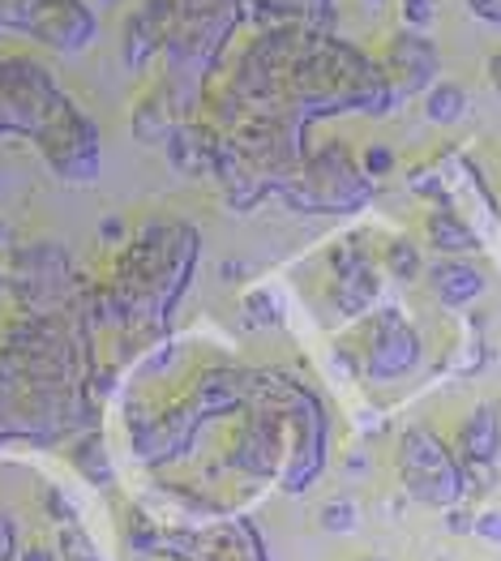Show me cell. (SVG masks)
<instances>
[{
  "label": "cell",
  "instance_id": "cell-1",
  "mask_svg": "<svg viewBox=\"0 0 501 561\" xmlns=\"http://www.w3.org/2000/svg\"><path fill=\"white\" fill-rule=\"evenodd\" d=\"M395 471H399V484L408 489L420 506H433V511H451L463 506L471 484H476V471L458 459V450L429 424H411L399 433L395 442Z\"/></svg>",
  "mask_w": 501,
  "mask_h": 561
},
{
  "label": "cell",
  "instance_id": "cell-7",
  "mask_svg": "<svg viewBox=\"0 0 501 561\" xmlns=\"http://www.w3.org/2000/svg\"><path fill=\"white\" fill-rule=\"evenodd\" d=\"M26 35L52 51H82L99 35V18L87 0H39Z\"/></svg>",
  "mask_w": 501,
  "mask_h": 561
},
{
  "label": "cell",
  "instance_id": "cell-9",
  "mask_svg": "<svg viewBox=\"0 0 501 561\" xmlns=\"http://www.w3.org/2000/svg\"><path fill=\"white\" fill-rule=\"evenodd\" d=\"M455 450L458 459L471 471H489L498 468L501 459V412L493 403H480L467 412V421L458 424L455 433Z\"/></svg>",
  "mask_w": 501,
  "mask_h": 561
},
{
  "label": "cell",
  "instance_id": "cell-27",
  "mask_svg": "<svg viewBox=\"0 0 501 561\" xmlns=\"http://www.w3.org/2000/svg\"><path fill=\"white\" fill-rule=\"evenodd\" d=\"M489 82H493V91L501 94V47L489 56Z\"/></svg>",
  "mask_w": 501,
  "mask_h": 561
},
{
  "label": "cell",
  "instance_id": "cell-3",
  "mask_svg": "<svg viewBox=\"0 0 501 561\" xmlns=\"http://www.w3.org/2000/svg\"><path fill=\"white\" fill-rule=\"evenodd\" d=\"M292 188H305V193L292 197L296 206H305V210H334V215H352V210H361L373 197V181L361 172V159H352L348 146H339V141L321 146L314 159H305L300 181H292Z\"/></svg>",
  "mask_w": 501,
  "mask_h": 561
},
{
  "label": "cell",
  "instance_id": "cell-21",
  "mask_svg": "<svg viewBox=\"0 0 501 561\" xmlns=\"http://www.w3.org/2000/svg\"><path fill=\"white\" fill-rule=\"evenodd\" d=\"M35 9H39V0H0V31H18V35H26Z\"/></svg>",
  "mask_w": 501,
  "mask_h": 561
},
{
  "label": "cell",
  "instance_id": "cell-11",
  "mask_svg": "<svg viewBox=\"0 0 501 561\" xmlns=\"http://www.w3.org/2000/svg\"><path fill=\"white\" fill-rule=\"evenodd\" d=\"M424 279H429V291H433V300L442 305V309H467V305H476L480 296H485V275L471 266V262H463V257H442V262H433L429 271H424Z\"/></svg>",
  "mask_w": 501,
  "mask_h": 561
},
{
  "label": "cell",
  "instance_id": "cell-4",
  "mask_svg": "<svg viewBox=\"0 0 501 561\" xmlns=\"http://www.w3.org/2000/svg\"><path fill=\"white\" fill-rule=\"evenodd\" d=\"M356 369L377 381V386H390V381H403L420 369L424 360V339L420 330L411 327L399 309H377L361 330V347H356Z\"/></svg>",
  "mask_w": 501,
  "mask_h": 561
},
{
  "label": "cell",
  "instance_id": "cell-13",
  "mask_svg": "<svg viewBox=\"0 0 501 561\" xmlns=\"http://www.w3.org/2000/svg\"><path fill=\"white\" fill-rule=\"evenodd\" d=\"M424 121H433V125H455L463 121V112H467V91L451 82V78H437L429 91H424Z\"/></svg>",
  "mask_w": 501,
  "mask_h": 561
},
{
  "label": "cell",
  "instance_id": "cell-10",
  "mask_svg": "<svg viewBox=\"0 0 501 561\" xmlns=\"http://www.w3.org/2000/svg\"><path fill=\"white\" fill-rule=\"evenodd\" d=\"M240 18L262 26H305L326 31L334 22V0H236Z\"/></svg>",
  "mask_w": 501,
  "mask_h": 561
},
{
  "label": "cell",
  "instance_id": "cell-15",
  "mask_svg": "<svg viewBox=\"0 0 501 561\" xmlns=\"http://www.w3.org/2000/svg\"><path fill=\"white\" fill-rule=\"evenodd\" d=\"M318 527L330 531V536H352V531L361 527V506H356V497H330V502H321Z\"/></svg>",
  "mask_w": 501,
  "mask_h": 561
},
{
  "label": "cell",
  "instance_id": "cell-17",
  "mask_svg": "<svg viewBox=\"0 0 501 561\" xmlns=\"http://www.w3.org/2000/svg\"><path fill=\"white\" fill-rule=\"evenodd\" d=\"M134 129L141 141H168L172 138V121H168V103L163 99H146L134 112Z\"/></svg>",
  "mask_w": 501,
  "mask_h": 561
},
{
  "label": "cell",
  "instance_id": "cell-26",
  "mask_svg": "<svg viewBox=\"0 0 501 561\" xmlns=\"http://www.w3.org/2000/svg\"><path fill=\"white\" fill-rule=\"evenodd\" d=\"M18 561H60V558L52 553V545H26V549L18 553Z\"/></svg>",
  "mask_w": 501,
  "mask_h": 561
},
{
  "label": "cell",
  "instance_id": "cell-29",
  "mask_svg": "<svg viewBox=\"0 0 501 561\" xmlns=\"http://www.w3.org/2000/svg\"><path fill=\"white\" fill-rule=\"evenodd\" d=\"M4 244H9V224L0 219V249H4Z\"/></svg>",
  "mask_w": 501,
  "mask_h": 561
},
{
  "label": "cell",
  "instance_id": "cell-19",
  "mask_svg": "<svg viewBox=\"0 0 501 561\" xmlns=\"http://www.w3.org/2000/svg\"><path fill=\"white\" fill-rule=\"evenodd\" d=\"M395 168H399V159H395V150H390V146L373 141V146H365V150H361V172H365L373 185H377V181H386Z\"/></svg>",
  "mask_w": 501,
  "mask_h": 561
},
{
  "label": "cell",
  "instance_id": "cell-30",
  "mask_svg": "<svg viewBox=\"0 0 501 561\" xmlns=\"http://www.w3.org/2000/svg\"><path fill=\"white\" fill-rule=\"evenodd\" d=\"M91 9H107V4H116V0H87Z\"/></svg>",
  "mask_w": 501,
  "mask_h": 561
},
{
  "label": "cell",
  "instance_id": "cell-18",
  "mask_svg": "<svg viewBox=\"0 0 501 561\" xmlns=\"http://www.w3.org/2000/svg\"><path fill=\"white\" fill-rule=\"evenodd\" d=\"M240 313H244L249 327H271V322H278V300H274V291L258 287L240 300Z\"/></svg>",
  "mask_w": 501,
  "mask_h": 561
},
{
  "label": "cell",
  "instance_id": "cell-5",
  "mask_svg": "<svg viewBox=\"0 0 501 561\" xmlns=\"http://www.w3.org/2000/svg\"><path fill=\"white\" fill-rule=\"evenodd\" d=\"M69 103V94L56 91L39 65L31 60H0V134H31L39 138L47 121Z\"/></svg>",
  "mask_w": 501,
  "mask_h": 561
},
{
  "label": "cell",
  "instance_id": "cell-2",
  "mask_svg": "<svg viewBox=\"0 0 501 561\" xmlns=\"http://www.w3.org/2000/svg\"><path fill=\"white\" fill-rule=\"evenodd\" d=\"M236 18H240L236 0H177V4H172L168 39L159 47L163 60H168L177 73L202 78L206 65L219 56V47L228 44Z\"/></svg>",
  "mask_w": 501,
  "mask_h": 561
},
{
  "label": "cell",
  "instance_id": "cell-12",
  "mask_svg": "<svg viewBox=\"0 0 501 561\" xmlns=\"http://www.w3.org/2000/svg\"><path fill=\"white\" fill-rule=\"evenodd\" d=\"M424 240H429V249H437L442 257H463V253H476V249H480L476 228L458 215L455 206L429 210V219H424Z\"/></svg>",
  "mask_w": 501,
  "mask_h": 561
},
{
  "label": "cell",
  "instance_id": "cell-33",
  "mask_svg": "<svg viewBox=\"0 0 501 561\" xmlns=\"http://www.w3.org/2000/svg\"><path fill=\"white\" fill-rule=\"evenodd\" d=\"M498 468H501V459H498Z\"/></svg>",
  "mask_w": 501,
  "mask_h": 561
},
{
  "label": "cell",
  "instance_id": "cell-22",
  "mask_svg": "<svg viewBox=\"0 0 501 561\" xmlns=\"http://www.w3.org/2000/svg\"><path fill=\"white\" fill-rule=\"evenodd\" d=\"M471 536H480V540H489V545H501V506L480 511L476 523H471Z\"/></svg>",
  "mask_w": 501,
  "mask_h": 561
},
{
  "label": "cell",
  "instance_id": "cell-32",
  "mask_svg": "<svg viewBox=\"0 0 501 561\" xmlns=\"http://www.w3.org/2000/svg\"><path fill=\"white\" fill-rule=\"evenodd\" d=\"M365 561H386V558H365Z\"/></svg>",
  "mask_w": 501,
  "mask_h": 561
},
{
  "label": "cell",
  "instance_id": "cell-14",
  "mask_svg": "<svg viewBox=\"0 0 501 561\" xmlns=\"http://www.w3.org/2000/svg\"><path fill=\"white\" fill-rule=\"evenodd\" d=\"M382 266H386V275H395L399 283H411L424 275V257H420V244L408 240V236H395L390 244H386V253H382Z\"/></svg>",
  "mask_w": 501,
  "mask_h": 561
},
{
  "label": "cell",
  "instance_id": "cell-6",
  "mask_svg": "<svg viewBox=\"0 0 501 561\" xmlns=\"http://www.w3.org/2000/svg\"><path fill=\"white\" fill-rule=\"evenodd\" d=\"M39 150L52 163L56 176L65 181H91L99 172V129L87 112H78L73 103H65L44 129H39Z\"/></svg>",
  "mask_w": 501,
  "mask_h": 561
},
{
  "label": "cell",
  "instance_id": "cell-16",
  "mask_svg": "<svg viewBox=\"0 0 501 561\" xmlns=\"http://www.w3.org/2000/svg\"><path fill=\"white\" fill-rule=\"evenodd\" d=\"M56 545H60V561H103V553L94 549L91 531L78 518H69V523L56 527Z\"/></svg>",
  "mask_w": 501,
  "mask_h": 561
},
{
  "label": "cell",
  "instance_id": "cell-23",
  "mask_svg": "<svg viewBox=\"0 0 501 561\" xmlns=\"http://www.w3.org/2000/svg\"><path fill=\"white\" fill-rule=\"evenodd\" d=\"M0 561H18V523L0 511Z\"/></svg>",
  "mask_w": 501,
  "mask_h": 561
},
{
  "label": "cell",
  "instance_id": "cell-25",
  "mask_svg": "<svg viewBox=\"0 0 501 561\" xmlns=\"http://www.w3.org/2000/svg\"><path fill=\"white\" fill-rule=\"evenodd\" d=\"M471 523H476V515H471L467 506H451V511H446V527H451L455 536H467V531H471Z\"/></svg>",
  "mask_w": 501,
  "mask_h": 561
},
{
  "label": "cell",
  "instance_id": "cell-8",
  "mask_svg": "<svg viewBox=\"0 0 501 561\" xmlns=\"http://www.w3.org/2000/svg\"><path fill=\"white\" fill-rule=\"evenodd\" d=\"M382 69L390 78L395 94H424L437 73H442V56L429 35H415V31H399L390 44H386V56H382Z\"/></svg>",
  "mask_w": 501,
  "mask_h": 561
},
{
  "label": "cell",
  "instance_id": "cell-31",
  "mask_svg": "<svg viewBox=\"0 0 501 561\" xmlns=\"http://www.w3.org/2000/svg\"><path fill=\"white\" fill-rule=\"evenodd\" d=\"M368 4H386V0H368Z\"/></svg>",
  "mask_w": 501,
  "mask_h": 561
},
{
  "label": "cell",
  "instance_id": "cell-28",
  "mask_svg": "<svg viewBox=\"0 0 501 561\" xmlns=\"http://www.w3.org/2000/svg\"><path fill=\"white\" fill-rule=\"evenodd\" d=\"M103 236L107 240H121L125 236V219H103Z\"/></svg>",
  "mask_w": 501,
  "mask_h": 561
},
{
  "label": "cell",
  "instance_id": "cell-24",
  "mask_svg": "<svg viewBox=\"0 0 501 561\" xmlns=\"http://www.w3.org/2000/svg\"><path fill=\"white\" fill-rule=\"evenodd\" d=\"M467 9H471L480 22H489V26H501V0H467Z\"/></svg>",
  "mask_w": 501,
  "mask_h": 561
},
{
  "label": "cell",
  "instance_id": "cell-20",
  "mask_svg": "<svg viewBox=\"0 0 501 561\" xmlns=\"http://www.w3.org/2000/svg\"><path fill=\"white\" fill-rule=\"evenodd\" d=\"M399 18H403V31L424 35L437 18V0H399Z\"/></svg>",
  "mask_w": 501,
  "mask_h": 561
}]
</instances>
